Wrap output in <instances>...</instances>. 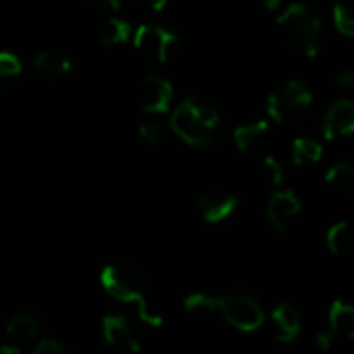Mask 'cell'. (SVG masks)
<instances>
[{
	"mask_svg": "<svg viewBox=\"0 0 354 354\" xmlns=\"http://www.w3.org/2000/svg\"><path fill=\"white\" fill-rule=\"evenodd\" d=\"M277 38L283 48L296 57L315 59L323 44V26L319 15L306 3L288 5L275 19Z\"/></svg>",
	"mask_w": 354,
	"mask_h": 354,
	"instance_id": "6da1fadb",
	"label": "cell"
},
{
	"mask_svg": "<svg viewBox=\"0 0 354 354\" xmlns=\"http://www.w3.org/2000/svg\"><path fill=\"white\" fill-rule=\"evenodd\" d=\"M219 121L221 113L215 104L205 102L196 96H188L171 111L169 127L190 148L205 150L213 146Z\"/></svg>",
	"mask_w": 354,
	"mask_h": 354,
	"instance_id": "7a4b0ae2",
	"label": "cell"
},
{
	"mask_svg": "<svg viewBox=\"0 0 354 354\" xmlns=\"http://www.w3.org/2000/svg\"><path fill=\"white\" fill-rule=\"evenodd\" d=\"M100 283L104 292L119 302L138 304L148 296V279L144 271L131 263H109L100 271Z\"/></svg>",
	"mask_w": 354,
	"mask_h": 354,
	"instance_id": "3957f363",
	"label": "cell"
},
{
	"mask_svg": "<svg viewBox=\"0 0 354 354\" xmlns=\"http://www.w3.org/2000/svg\"><path fill=\"white\" fill-rule=\"evenodd\" d=\"M313 104V92L306 84L298 80H290L275 88L267 96V117L275 123H286L300 117Z\"/></svg>",
	"mask_w": 354,
	"mask_h": 354,
	"instance_id": "277c9868",
	"label": "cell"
},
{
	"mask_svg": "<svg viewBox=\"0 0 354 354\" xmlns=\"http://www.w3.org/2000/svg\"><path fill=\"white\" fill-rule=\"evenodd\" d=\"M217 315L240 331H257L265 323L263 306L248 294L217 296Z\"/></svg>",
	"mask_w": 354,
	"mask_h": 354,
	"instance_id": "5b68a950",
	"label": "cell"
},
{
	"mask_svg": "<svg viewBox=\"0 0 354 354\" xmlns=\"http://www.w3.org/2000/svg\"><path fill=\"white\" fill-rule=\"evenodd\" d=\"M131 44L146 59H150L158 65H165L171 57L173 46L177 44V36L171 30H167L165 26L144 24L133 30Z\"/></svg>",
	"mask_w": 354,
	"mask_h": 354,
	"instance_id": "8992f818",
	"label": "cell"
},
{
	"mask_svg": "<svg viewBox=\"0 0 354 354\" xmlns=\"http://www.w3.org/2000/svg\"><path fill=\"white\" fill-rule=\"evenodd\" d=\"M138 102L140 109L150 117H162L171 111L173 102V86L162 75H146L138 86Z\"/></svg>",
	"mask_w": 354,
	"mask_h": 354,
	"instance_id": "52a82bcc",
	"label": "cell"
},
{
	"mask_svg": "<svg viewBox=\"0 0 354 354\" xmlns=\"http://www.w3.org/2000/svg\"><path fill=\"white\" fill-rule=\"evenodd\" d=\"M196 205H198V213L203 221L209 225H217L236 213L238 196L227 188H209L198 196Z\"/></svg>",
	"mask_w": 354,
	"mask_h": 354,
	"instance_id": "ba28073f",
	"label": "cell"
},
{
	"mask_svg": "<svg viewBox=\"0 0 354 354\" xmlns=\"http://www.w3.org/2000/svg\"><path fill=\"white\" fill-rule=\"evenodd\" d=\"M267 219L275 232H286L302 213V203L294 190H275L267 203Z\"/></svg>",
	"mask_w": 354,
	"mask_h": 354,
	"instance_id": "9c48e42d",
	"label": "cell"
},
{
	"mask_svg": "<svg viewBox=\"0 0 354 354\" xmlns=\"http://www.w3.org/2000/svg\"><path fill=\"white\" fill-rule=\"evenodd\" d=\"M102 335H104L106 344L121 354H138L140 352L138 333L133 331L131 323L123 315H104Z\"/></svg>",
	"mask_w": 354,
	"mask_h": 354,
	"instance_id": "30bf717a",
	"label": "cell"
},
{
	"mask_svg": "<svg viewBox=\"0 0 354 354\" xmlns=\"http://www.w3.org/2000/svg\"><path fill=\"white\" fill-rule=\"evenodd\" d=\"M321 131L325 140H342L354 133V100H335L323 115Z\"/></svg>",
	"mask_w": 354,
	"mask_h": 354,
	"instance_id": "8fae6325",
	"label": "cell"
},
{
	"mask_svg": "<svg viewBox=\"0 0 354 354\" xmlns=\"http://www.w3.org/2000/svg\"><path fill=\"white\" fill-rule=\"evenodd\" d=\"M269 133H271V123L267 119H257V121L240 123L234 129L232 140L242 154H250L267 142Z\"/></svg>",
	"mask_w": 354,
	"mask_h": 354,
	"instance_id": "7c38bea8",
	"label": "cell"
},
{
	"mask_svg": "<svg viewBox=\"0 0 354 354\" xmlns=\"http://www.w3.org/2000/svg\"><path fill=\"white\" fill-rule=\"evenodd\" d=\"M327 190L346 203H354V165L352 162H335L325 173Z\"/></svg>",
	"mask_w": 354,
	"mask_h": 354,
	"instance_id": "4fadbf2b",
	"label": "cell"
},
{
	"mask_svg": "<svg viewBox=\"0 0 354 354\" xmlns=\"http://www.w3.org/2000/svg\"><path fill=\"white\" fill-rule=\"evenodd\" d=\"M273 325H275V335L279 342L290 344L300 335L302 329V321H300V313L296 310L294 304L290 302H281L273 308L271 313Z\"/></svg>",
	"mask_w": 354,
	"mask_h": 354,
	"instance_id": "5bb4252c",
	"label": "cell"
},
{
	"mask_svg": "<svg viewBox=\"0 0 354 354\" xmlns=\"http://www.w3.org/2000/svg\"><path fill=\"white\" fill-rule=\"evenodd\" d=\"M40 333V321L32 313H17L7 323V337L15 344H32Z\"/></svg>",
	"mask_w": 354,
	"mask_h": 354,
	"instance_id": "9a60e30c",
	"label": "cell"
},
{
	"mask_svg": "<svg viewBox=\"0 0 354 354\" xmlns=\"http://www.w3.org/2000/svg\"><path fill=\"white\" fill-rule=\"evenodd\" d=\"M325 242H327V248L335 257H344V259L354 257V223H350V221L333 223L327 230Z\"/></svg>",
	"mask_w": 354,
	"mask_h": 354,
	"instance_id": "2e32d148",
	"label": "cell"
},
{
	"mask_svg": "<svg viewBox=\"0 0 354 354\" xmlns=\"http://www.w3.org/2000/svg\"><path fill=\"white\" fill-rule=\"evenodd\" d=\"M329 327L337 337L354 339V304L333 300L329 306Z\"/></svg>",
	"mask_w": 354,
	"mask_h": 354,
	"instance_id": "e0dca14e",
	"label": "cell"
},
{
	"mask_svg": "<svg viewBox=\"0 0 354 354\" xmlns=\"http://www.w3.org/2000/svg\"><path fill=\"white\" fill-rule=\"evenodd\" d=\"M34 67L36 71H40L42 75L48 77H61L67 75L73 69V63L69 57H65L63 53L57 50H42L34 57Z\"/></svg>",
	"mask_w": 354,
	"mask_h": 354,
	"instance_id": "ac0fdd59",
	"label": "cell"
},
{
	"mask_svg": "<svg viewBox=\"0 0 354 354\" xmlns=\"http://www.w3.org/2000/svg\"><path fill=\"white\" fill-rule=\"evenodd\" d=\"M323 158V146L315 138H296L292 142V160L296 167L317 165Z\"/></svg>",
	"mask_w": 354,
	"mask_h": 354,
	"instance_id": "d6986e66",
	"label": "cell"
},
{
	"mask_svg": "<svg viewBox=\"0 0 354 354\" xmlns=\"http://www.w3.org/2000/svg\"><path fill=\"white\" fill-rule=\"evenodd\" d=\"M131 34H133V28L129 21L111 17L100 32V44L102 46H123V44L131 42Z\"/></svg>",
	"mask_w": 354,
	"mask_h": 354,
	"instance_id": "ffe728a7",
	"label": "cell"
},
{
	"mask_svg": "<svg viewBox=\"0 0 354 354\" xmlns=\"http://www.w3.org/2000/svg\"><path fill=\"white\" fill-rule=\"evenodd\" d=\"M331 21L342 36L354 38V0H337L331 9Z\"/></svg>",
	"mask_w": 354,
	"mask_h": 354,
	"instance_id": "44dd1931",
	"label": "cell"
},
{
	"mask_svg": "<svg viewBox=\"0 0 354 354\" xmlns=\"http://www.w3.org/2000/svg\"><path fill=\"white\" fill-rule=\"evenodd\" d=\"M259 175H261V180L267 186H271V188H279L283 184V167H281V162L273 154H265L261 158Z\"/></svg>",
	"mask_w": 354,
	"mask_h": 354,
	"instance_id": "7402d4cb",
	"label": "cell"
},
{
	"mask_svg": "<svg viewBox=\"0 0 354 354\" xmlns=\"http://www.w3.org/2000/svg\"><path fill=\"white\" fill-rule=\"evenodd\" d=\"M138 136H140V140L146 142L148 146H156V144H160V142L165 140L167 127H165V123H162L158 117H150V115H148V119L140 121V125H138Z\"/></svg>",
	"mask_w": 354,
	"mask_h": 354,
	"instance_id": "603a6c76",
	"label": "cell"
},
{
	"mask_svg": "<svg viewBox=\"0 0 354 354\" xmlns=\"http://www.w3.org/2000/svg\"><path fill=\"white\" fill-rule=\"evenodd\" d=\"M184 308L192 315H217V296H209L203 292H194L190 296H186L184 300Z\"/></svg>",
	"mask_w": 354,
	"mask_h": 354,
	"instance_id": "cb8c5ba5",
	"label": "cell"
},
{
	"mask_svg": "<svg viewBox=\"0 0 354 354\" xmlns=\"http://www.w3.org/2000/svg\"><path fill=\"white\" fill-rule=\"evenodd\" d=\"M21 73H24L21 59L9 50H0V86L21 77Z\"/></svg>",
	"mask_w": 354,
	"mask_h": 354,
	"instance_id": "d4e9b609",
	"label": "cell"
},
{
	"mask_svg": "<svg viewBox=\"0 0 354 354\" xmlns=\"http://www.w3.org/2000/svg\"><path fill=\"white\" fill-rule=\"evenodd\" d=\"M136 306H138V317H140L142 323H146L150 327H160L165 323L162 308L154 302V298L150 294L146 298H142Z\"/></svg>",
	"mask_w": 354,
	"mask_h": 354,
	"instance_id": "484cf974",
	"label": "cell"
},
{
	"mask_svg": "<svg viewBox=\"0 0 354 354\" xmlns=\"http://www.w3.org/2000/svg\"><path fill=\"white\" fill-rule=\"evenodd\" d=\"M32 354H71V352L57 339H42L36 344Z\"/></svg>",
	"mask_w": 354,
	"mask_h": 354,
	"instance_id": "4316f807",
	"label": "cell"
},
{
	"mask_svg": "<svg viewBox=\"0 0 354 354\" xmlns=\"http://www.w3.org/2000/svg\"><path fill=\"white\" fill-rule=\"evenodd\" d=\"M335 80L342 88H350L354 90V63H348V65H342L335 73Z\"/></svg>",
	"mask_w": 354,
	"mask_h": 354,
	"instance_id": "83f0119b",
	"label": "cell"
},
{
	"mask_svg": "<svg viewBox=\"0 0 354 354\" xmlns=\"http://www.w3.org/2000/svg\"><path fill=\"white\" fill-rule=\"evenodd\" d=\"M335 337H337V335L331 331V327L317 329V333H315V342H317V346H319L321 350H329V348L333 346Z\"/></svg>",
	"mask_w": 354,
	"mask_h": 354,
	"instance_id": "f1b7e54d",
	"label": "cell"
},
{
	"mask_svg": "<svg viewBox=\"0 0 354 354\" xmlns=\"http://www.w3.org/2000/svg\"><path fill=\"white\" fill-rule=\"evenodd\" d=\"M254 3H257V7H259L261 11H265V13H275V11L281 9V3H283V0H254Z\"/></svg>",
	"mask_w": 354,
	"mask_h": 354,
	"instance_id": "f546056e",
	"label": "cell"
},
{
	"mask_svg": "<svg viewBox=\"0 0 354 354\" xmlns=\"http://www.w3.org/2000/svg\"><path fill=\"white\" fill-rule=\"evenodd\" d=\"M90 3H94V5H98V7H102V9H109V11H113V13H119V11L123 9V3H121V0H90Z\"/></svg>",
	"mask_w": 354,
	"mask_h": 354,
	"instance_id": "4dcf8cb0",
	"label": "cell"
},
{
	"mask_svg": "<svg viewBox=\"0 0 354 354\" xmlns=\"http://www.w3.org/2000/svg\"><path fill=\"white\" fill-rule=\"evenodd\" d=\"M144 3L152 13H162L169 5V0H144Z\"/></svg>",
	"mask_w": 354,
	"mask_h": 354,
	"instance_id": "1f68e13d",
	"label": "cell"
},
{
	"mask_svg": "<svg viewBox=\"0 0 354 354\" xmlns=\"http://www.w3.org/2000/svg\"><path fill=\"white\" fill-rule=\"evenodd\" d=\"M0 354H24V352L15 344H0Z\"/></svg>",
	"mask_w": 354,
	"mask_h": 354,
	"instance_id": "d6a6232c",
	"label": "cell"
}]
</instances>
